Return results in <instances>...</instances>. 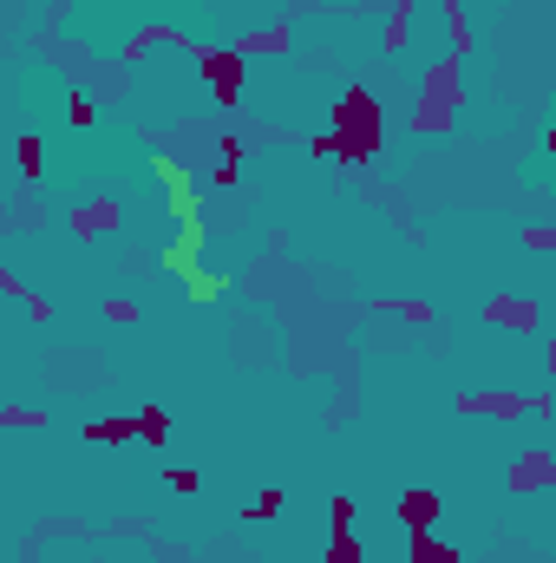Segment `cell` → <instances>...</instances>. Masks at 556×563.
Here are the masks:
<instances>
[{"label":"cell","mask_w":556,"mask_h":563,"mask_svg":"<svg viewBox=\"0 0 556 563\" xmlns=\"http://www.w3.org/2000/svg\"><path fill=\"white\" fill-rule=\"evenodd\" d=\"M327 131H334V157L340 164H374L387 144V105L374 99V86H347L327 105Z\"/></svg>","instance_id":"6da1fadb"},{"label":"cell","mask_w":556,"mask_h":563,"mask_svg":"<svg viewBox=\"0 0 556 563\" xmlns=\"http://www.w3.org/2000/svg\"><path fill=\"white\" fill-rule=\"evenodd\" d=\"M458 112H465V60H439V66H426V79H419V105H413V131H419V138H439V131H452Z\"/></svg>","instance_id":"7a4b0ae2"},{"label":"cell","mask_w":556,"mask_h":563,"mask_svg":"<svg viewBox=\"0 0 556 563\" xmlns=\"http://www.w3.org/2000/svg\"><path fill=\"white\" fill-rule=\"evenodd\" d=\"M191 66L204 73V86L217 92L223 112L243 105V60H236V47H191Z\"/></svg>","instance_id":"3957f363"},{"label":"cell","mask_w":556,"mask_h":563,"mask_svg":"<svg viewBox=\"0 0 556 563\" xmlns=\"http://www.w3.org/2000/svg\"><path fill=\"white\" fill-rule=\"evenodd\" d=\"M504 491H556V452L549 446H523L504 465Z\"/></svg>","instance_id":"277c9868"},{"label":"cell","mask_w":556,"mask_h":563,"mask_svg":"<svg viewBox=\"0 0 556 563\" xmlns=\"http://www.w3.org/2000/svg\"><path fill=\"white\" fill-rule=\"evenodd\" d=\"M66 230H73L79 243H99V236L125 230V204H118V197H92V204H79V210L66 217Z\"/></svg>","instance_id":"5b68a950"},{"label":"cell","mask_w":556,"mask_h":563,"mask_svg":"<svg viewBox=\"0 0 556 563\" xmlns=\"http://www.w3.org/2000/svg\"><path fill=\"white\" fill-rule=\"evenodd\" d=\"M452 413H458V420H523L530 400H523V394H478V387H471V394L452 400Z\"/></svg>","instance_id":"8992f818"},{"label":"cell","mask_w":556,"mask_h":563,"mask_svg":"<svg viewBox=\"0 0 556 563\" xmlns=\"http://www.w3.org/2000/svg\"><path fill=\"white\" fill-rule=\"evenodd\" d=\"M484 321H491V328H517V334H536V328H543V308H536L530 295H491V302H484Z\"/></svg>","instance_id":"52a82bcc"},{"label":"cell","mask_w":556,"mask_h":563,"mask_svg":"<svg viewBox=\"0 0 556 563\" xmlns=\"http://www.w3.org/2000/svg\"><path fill=\"white\" fill-rule=\"evenodd\" d=\"M439 21H445V34H452V60H471V53H478V34H471L465 0H439Z\"/></svg>","instance_id":"ba28073f"},{"label":"cell","mask_w":556,"mask_h":563,"mask_svg":"<svg viewBox=\"0 0 556 563\" xmlns=\"http://www.w3.org/2000/svg\"><path fill=\"white\" fill-rule=\"evenodd\" d=\"M439 511H445L439 491H400V524H406V530H432Z\"/></svg>","instance_id":"9c48e42d"},{"label":"cell","mask_w":556,"mask_h":563,"mask_svg":"<svg viewBox=\"0 0 556 563\" xmlns=\"http://www.w3.org/2000/svg\"><path fill=\"white\" fill-rule=\"evenodd\" d=\"M288 53V27H256L236 40V60H282Z\"/></svg>","instance_id":"30bf717a"},{"label":"cell","mask_w":556,"mask_h":563,"mask_svg":"<svg viewBox=\"0 0 556 563\" xmlns=\"http://www.w3.org/2000/svg\"><path fill=\"white\" fill-rule=\"evenodd\" d=\"M406 563H465V556H458V543H445L439 530H413V537H406Z\"/></svg>","instance_id":"8fae6325"},{"label":"cell","mask_w":556,"mask_h":563,"mask_svg":"<svg viewBox=\"0 0 556 563\" xmlns=\"http://www.w3.org/2000/svg\"><path fill=\"white\" fill-rule=\"evenodd\" d=\"M0 295H14V302H21V308L34 315V321H53V302H47V295H40L34 282H21L14 269H0Z\"/></svg>","instance_id":"7c38bea8"},{"label":"cell","mask_w":556,"mask_h":563,"mask_svg":"<svg viewBox=\"0 0 556 563\" xmlns=\"http://www.w3.org/2000/svg\"><path fill=\"white\" fill-rule=\"evenodd\" d=\"M406 40H413V0H393L380 27V53H406Z\"/></svg>","instance_id":"4fadbf2b"},{"label":"cell","mask_w":556,"mask_h":563,"mask_svg":"<svg viewBox=\"0 0 556 563\" xmlns=\"http://www.w3.org/2000/svg\"><path fill=\"white\" fill-rule=\"evenodd\" d=\"M14 164H21L27 183L47 177V144H40V131H14Z\"/></svg>","instance_id":"5bb4252c"},{"label":"cell","mask_w":556,"mask_h":563,"mask_svg":"<svg viewBox=\"0 0 556 563\" xmlns=\"http://www.w3.org/2000/svg\"><path fill=\"white\" fill-rule=\"evenodd\" d=\"M131 426H138V446H170V413L164 407H138Z\"/></svg>","instance_id":"9a60e30c"},{"label":"cell","mask_w":556,"mask_h":563,"mask_svg":"<svg viewBox=\"0 0 556 563\" xmlns=\"http://www.w3.org/2000/svg\"><path fill=\"white\" fill-rule=\"evenodd\" d=\"M86 439L92 446H125V439H138V426H131V413H112V420H86Z\"/></svg>","instance_id":"2e32d148"},{"label":"cell","mask_w":556,"mask_h":563,"mask_svg":"<svg viewBox=\"0 0 556 563\" xmlns=\"http://www.w3.org/2000/svg\"><path fill=\"white\" fill-rule=\"evenodd\" d=\"M321 563H374V556H366V543H360L353 530H334L327 550H321Z\"/></svg>","instance_id":"e0dca14e"},{"label":"cell","mask_w":556,"mask_h":563,"mask_svg":"<svg viewBox=\"0 0 556 563\" xmlns=\"http://www.w3.org/2000/svg\"><path fill=\"white\" fill-rule=\"evenodd\" d=\"M374 308H380V315H400V321H413V328H432V321H439L426 302H406V295H380Z\"/></svg>","instance_id":"ac0fdd59"},{"label":"cell","mask_w":556,"mask_h":563,"mask_svg":"<svg viewBox=\"0 0 556 563\" xmlns=\"http://www.w3.org/2000/svg\"><path fill=\"white\" fill-rule=\"evenodd\" d=\"M0 426H8V433H47V413L40 407H8V413H0Z\"/></svg>","instance_id":"d6986e66"},{"label":"cell","mask_w":556,"mask_h":563,"mask_svg":"<svg viewBox=\"0 0 556 563\" xmlns=\"http://www.w3.org/2000/svg\"><path fill=\"white\" fill-rule=\"evenodd\" d=\"M353 511H360L353 491H334V498H327V530H353Z\"/></svg>","instance_id":"ffe728a7"},{"label":"cell","mask_w":556,"mask_h":563,"mask_svg":"<svg viewBox=\"0 0 556 563\" xmlns=\"http://www.w3.org/2000/svg\"><path fill=\"white\" fill-rule=\"evenodd\" d=\"M66 118H73V125L86 131V125H99V105H92V99H86V92L73 86V92H66Z\"/></svg>","instance_id":"44dd1931"},{"label":"cell","mask_w":556,"mask_h":563,"mask_svg":"<svg viewBox=\"0 0 556 563\" xmlns=\"http://www.w3.org/2000/svg\"><path fill=\"white\" fill-rule=\"evenodd\" d=\"M282 511H288V491H256V504H249L256 524H269V517H282Z\"/></svg>","instance_id":"7402d4cb"},{"label":"cell","mask_w":556,"mask_h":563,"mask_svg":"<svg viewBox=\"0 0 556 563\" xmlns=\"http://www.w3.org/2000/svg\"><path fill=\"white\" fill-rule=\"evenodd\" d=\"M523 249L549 256V249H556V230H549V223H530V230H523Z\"/></svg>","instance_id":"603a6c76"},{"label":"cell","mask_w":556,"mask_h":563,"mask_svg":"<svg viewBox=\"0 0 556 563\" xmlns=\"http://www.w3.org/2000/svg\"><path fill=\"white\" fill-rule=\"evenodd\" d=\"M105 321H112V328H131V321H138V302L112 295V302H105Z\"/></svg>","instance_id":"cb8c5ba5"},{"label":"cell","mask_w":556,"mask_h":563,"mask_svg":"<svg viewBox=\"0 0 556 563\" xmlns=\"http://www.w3.org/2000/svg\"><path fill=\"white\" fill-rule=\"evenodd\" d=\"M164 485H170V491H197V485H204V478H197V472H191V465H170V472H164Z\"/></svg>","instance_id":"d4e9b609"},{"label":"cell","mask_w":556,"mask_h":563,"mask_svg":"<svg viewBox=\"0 0 556 563\" xmlns=\"http://www.w3.org/2000/svg\"><path fill=\"white\" fill-rule=\"evenodd\" d=\"M191 295H197V302H217V295H223V276H191Z\"/></svg>","instance_id":"484cf974"},{"label":"cell","mask_w":556,"mask_h":563,"mask_svg":"<svg viewBox=\"0 0 556 563\" xmlns=\"http://www.w3.org/2000/svg\"><path fill=\"white\" fill-rule=\"evenodd\" d=\"M210 183H217V191H236L243 170H236V164H217V170H210Z\"/></svg>","instance_id":"4316f807"},{"label":"cell","mask_w":556,"mask_h":563,"mask_svg":"<svg viewBox=\"0 0 556 563\" xmlns=\"http://www.w3.org/2000/svg\"><path fill=\"white\" fill-rule=\"evenodd\" d=\"M217 151H223V164H236V157H243V138H236V131H223V138H217Z\"/></svg>","instance_id":"83f0119b"}]
</instances>
